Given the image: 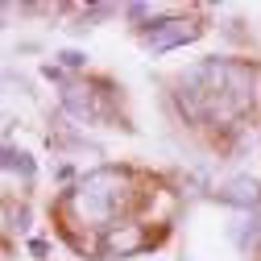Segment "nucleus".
Masks as SVG:
<instances>
[{"label": "nucleus", "mask_w": 261, "mask_h": 261, "mask_svg": "<svg viewBox=\"0 0 261 261\" xmlns=\"http://www.w3.org/2000/svg\"><path fill=\"white\" fill-rule=\"evenodd\" d=\"M67 108H71L79 120H100V116H104V108L95 104L91 87H67Z\"/></svg>", "instance_id": "5"}, {"label": "nucleus", "mask_w": 261, "mask_h": 261, "mask_svg": "<svg viewBox=\"0 0 261 261\" xmlns=\"http://www.w3.org/2000/svg\"><path fill=\"white\" fill-rule=\"evenodd\" d=\"M220 199H228V203H257V182H228L224 191H220Z\"/></svg>", "instance_id": "6"}, {"label": "nucleus", "mask_w": 261, "mask_h": 261, "mask_svg": "<svg viewBox=\"0 0 261 261\" xmlns=\"http://www.w3.org/2000/svg\"><path fill=\"white\" fill-rule=\"evenodd\" d=\"M178 100L191 120H237L257 100V71L245 62H199L182 75Z\"/></svg>", "instance_id": "1"}, {"label": "nucleus", "mask_w": 261, "mask_h": 261, "mask_svg": "<svg viewBox=\"0 0 261 261\" xmlns=\"http://www.w3.org/2000/svg\"><path fill=\"white\" fill-rule=\"evenodd\" d=\"M9 170H21L25 178L34 174V166H29V162H25V153H9Z\"/></svg>", "instance_id": "7"}, {"label": "nucleus", "mask_w": 261, "mask_h": 261, "mask_svg": "<svg viewBox=\"0 0 261 261\" xmlns=\"http://www.w3.org/2000/svg\"><path fill=\"white\" fill-rule=\"evenodd\" d=\"M141 245H145V232L137 224H116V228H108L104 241H100V249L108 257H128V253H137Z\"/></svg>", "instance_id": "4"}, {"label": "nucleus", "mask_w": 261, "mask_h": 261, "mask_svg": "<svg viewBox=\"0 0 261 261\" xmlns=\"http://www.w3.org/2000/svg\"><path fill=\"white\" fill-rule=\"evenodd\" d=\"M124 203H128V174L124 170H95L75 191V207L91 224H108Z\"/></svg>", "instance_id": "2"}, {"label": "nucleus", "mask_w": 261, "mask_h": 261, "mask_svg": "<svg viewBox=\"0 0 261 261\" xmlns=\"http://www.w3.org/2000/svg\"><path fill=\"white\" fill-rule=\"evenodd\" d=\"M203 29H199V21H182V17H170V21H158V25H149L145 34H141V42L153 50V54H166V50H174V46H187V42H195Z\"/></svg>", "instance_id": "3"}]
</instances>
